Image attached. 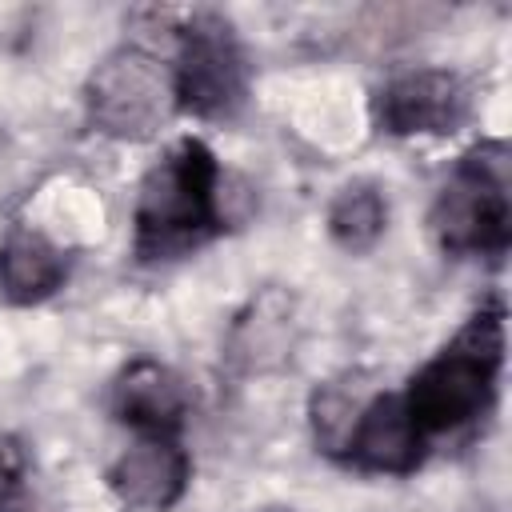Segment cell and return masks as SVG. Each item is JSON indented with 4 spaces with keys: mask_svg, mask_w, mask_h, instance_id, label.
Wrapping results in <instances>:
<instances>
[{
    "mask_svg": "<svg viewBox=\"0 0 512 512\" xmlns=\"http://www.w3.org/2000/svg\"><path fill=\"white\" fill-rule=\"evenodd\" d=\"M108 484L128 508L168 512L188 488V452L164 432H140V440L116 456Z\"/></svg>",
    "mask_w": 512,
    "mask_h": 512,
    "instance_id": "7",
    "label": "cell"
},
{
    "mask_svg": "<svg viewBox=\"0 0 512 512\" xmlns=\"http://www.w3.org/2000/svg\"><path fill=\"white\" fill-rule=\"evenodd\" d=\"M68 276V260L64 252L44 240L32 228H16L4 244H0V292L16 304H36L44 296H52Z\"/></svg>",
    "mask_w": 512,
    "mask_h": 512,
    "instance_id": "10",
    "label": "cell"
},
{
    "mask_svg": "<svg viewBox=\"0 0 512 512\" xmlns=\"http://www.w3.org/2000/svg\"><path fill=\"white\" fill-rule=\"evenodd\" d=\"M180 108L172 68L144 48L112 52L88 80V116L116 140H148Z\"/></svg>",
    "mask_w": 512,
    "mask_h": 512,
    "instance_id": "4",
    "label": "cell"
},
{
    "mask_svg": "<svg viewBox=\"0 0 512 512\" xmlns=\"http://www.w3.org/2000/svg\"><path fill=\"white\" fill-rule=\"evenodd\" d=\"M172 80L180 108L204 120H224L240 108L244 56L236 48L228 20H220L216 12H200L188 20V28L180 32V56L172 64Z\"/></svg>",
    "mask_w": 512,
    "mask_h": 512,
    "instance_id": "5",
    "label": "cell"
},
{
    "mask_svg": "<svg viewBox=\"0 0 512 512\" xmlns=\"http://www.w3.org/2000/svg\"><path fill=\"white\" fill-rule=\"evenodd\" d=\"M432 232L452 256H500L512 236L508 148L488 140L472 148L432 204Z\"/></svg>",
    "mask_w": 512,
    "mask_h": 512,
    "instance_id": "3",
    "label": "cell"
},
{
    "mask_svg": "<svg viewBox=\"0 0 512 512\" xmlns=\"http://www.w3.org/2000/svg\"><path fill=\"white\" fill-rule=\"evenodd\" d=\"M344 448H348V460L368 472L404 476L424 456V432L412 420L404 396H376L356 412V424Z\"/></svg>",
    "mask_w": 512,
    "mask_h": 512,
    "instance_id": "8",
    "label": "cell"
},
{
    "mask_svg": "<svg viewBox=\"0 0 512 512\" xmlns=\"http://www.w3.org/2000/svg\"><path fill=\"white\" fill-rule=\"evenodd\" d=\"M468 116V88L444 68L392 76L376 96V120L392 136H444Z\"/></svg>",
    "mask_w": 512,
    "mask_h": 512,
    "instance_id": "6",
    "label": "cell"
},
{
    "mask_svg": "<svg viewBox=\"0 0 512 512\" xmlns=\"http://www.w3.org/2000/svg\"><path fill=\"white\" fill-rule=\"evenodd\" d=\"M384 224H388V204L376 184H348L328 204V232L348 252L372 248L380 240Z\"/></svg>",
    "mask_w": 512,
    "mask_h": 512,
    "instance_id": "11",
    "label": "cell"
},
{
    "mask_svg": "<svg viewBox=\"0 0 512 512\" xmlns=\"http://www.w3.org/2000/svg\"><path fill=\"white\" fill-rule=\"evenodd\" d=\"M116 416L124 424H132L136 432H164L172 436L184 420L188 396L184 384L156 360H136L120 372L116 392H112Z\"/></svg>",
    "mask_w": 512,
    "mask_h": 512,
    "instance_id": "9",
    "label": "cell"
},
{
    "mask_svg": "<svg viewBox=\"0 0 512 512\" xmlns=\"http://www.w3.org/2000/svg\"><path fill=\"white\" fill-rule=\"evenodd\" d=\"M220 224V168L204 140H176L136 196V252L176 256Z\"/></svg>",
    "mask_w": 512,
    "mask_h": 512,
    "instance_id": "1",
    "label": "cell"
},
{
    "mask_svg": "<svg viewBox=\"0 0 512 512\" xmlns=\"http://www.w3.org/2000/svg\"><path fill=\"white\" fill-rule=\"evenodd\" d=\"M504 364V320L500 308L476 312L456 340L428 360L408 392L404 404L424 436L432 432H456L472 420H480L496 400V380Z\"/></svg>",
    "mask_w": 512,
    "mask_h": 512,
    "instance_id": "2",
    "label": "cell"
}]
</instances>
